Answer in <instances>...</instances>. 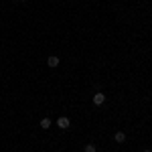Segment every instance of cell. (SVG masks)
Wrapping results in <instances>:
<instances>
[{"instance_id":"cell-4","label":"cell","mask_w":152,"mask_h":152,"mask_svg":"<svg viewBox=\"0 0 152 152\" xmlns=\"http://www.w3.org/2000/svg\"><path fill=\"white\" fill-rule=\"evenodd\" d=\"M47 65H49V67H57V65H59V57L51 55V57L47 59Z\"/></svg>"},{"instance_id":"cell-5","label":"cell","mask_w":152,"mask_h":152,"mask_svg":"<svg viewBox=\"0 0 152 152\" xmlns=\"http://www.w3.org/2000/svg\"><path fill=\"white\" fill-rule=\"evenodd\" d=\"M41 128H43V130L51 128V120H49V118H43V120H41Z\"/></svg>"},{"instance_id":"cell-1","label":"cell","mask_w":152,"mask_h":152,"mask_svg":"<svg viewBox=\"0 0 152 152\" xmlns=\"http://www.w3.org/2000/svg\"><path fill=\"white\" fill-rule=\"evenodd\" d=\"M69 124H71L69 118H65V116H61V118L57 120V126H59L61 130H67V128H69Z\"/></svg>"},{"instance_id":"cell-3","label":"cell","mask_w":152,"mask_h":152,"mask_svg":"<svg viewBox=\"0 0 152 152\" xmlns=\"http://www.w3.org/2000/svg\"><path fill=\"white\" fill-rule=\"evenodd\" d=\"M114 140H116L118 144H124V142H126V134H124V132H116Z\"/></svg>"},{"instance_id":"cell-2","label":"cell","mask_w":152,"mask_h":152,"mask_svg":"<svg viewBox=\"0 0 152 152\" xmlns=\"http://www.w3.org/2000/svg\"><path fill=\"white\" fill-rule=\"evenodd\" d=\"M105 102V94H95L94 95V104L95 105H102Z\"/></svg>"},{"instance_id":"cell-6","label":"cell","mask_w":152,"mask_h":152,"mask_svg":"<svg viewBox=\"0 0 152 152\" xmlns=\"http://www.w3.org/2000/svg\"><path fill=\"white\" fill-rule=\"evenodd\" d=\"M83 152H97V146L89 142V144H85V148H83Z\"/></svg>"},{"instance_id":"cell-8","label":"cell","mask_w":152,"mask_h":152,"mask_svg":"<svg viewBox=\"0 0 152 152\" xmlns=\"http://www.w3.org/2000/svg\"><path fill=\"white\" fill-rule=\"evenodd\" d=\"M20 2H24V0H20Z\"/></svg>"},{"instance_id":"cell-7","label":"cell","mask_w":152,"mask_h":152,"mask_svg":"<svg viewBox=\"0 0 152 152\" xmlns=\"http://www.w3.org/2000/svg\"><path fill=\"white\" fill-rule=\"evenodd\" d=\"M142 152H152V150H142Z\"/></svg>"}]
</instances>
